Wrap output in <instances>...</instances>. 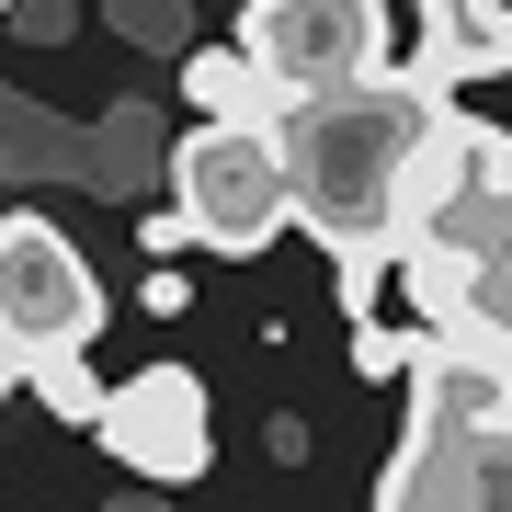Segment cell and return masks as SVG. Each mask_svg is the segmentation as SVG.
Returning <instances> with one entry per match:
<instances>
[{"mask_svg": "<svg viewBox=\"0 0 512 512\" xmlns=\"http://www.w3.org/2000/svg\"><path fill=\"white\" fill-rule=\"evenodd\" d=\"M239 57L274 69L296 103L365 92V80H387V0H251L239 12Z\"/></svg>", "mask_w": 512, "mask_h": 512, "instance_id": "obj_3", "label": "cell"}, {"mask_svg": "<svg viewBox=\"0 0 512 512\" xmlns=\"http://www.w3.org/2000/svg\"><path fill=\"white\" fill-rule=\"evenodd\" d=\"M137 308H148V319H183V308H194L183 262H148V274H137Z\"/></svg>", "mask_w": 512, "mask_h": 512, "instance_id": "obj_9", "label": "cell"}, {"mask_svg": "<svg viewBox=\"0 0 512 512\" xmlns=\"http://www.w3.org/2000/svg\"><path fill=\"white\" fill-rule=\"evenodd\" d=\"M183 92H194L205 126H262V137H274L285 114H296V92H285L274 69H251L239 46H194V57H183Z\"/></svg>", "mask_w": 512, "mask_h": 512, "instance_id": "obj_6", "label": "cell"}, {"mask_svg": "<svg viewBox=\"0 0 512 512\" xmlns=\"http://www.w3.org/2000/svg\"><path fill=\"white\" fill-rule=\"evenodd\" d=\"M114 35L160 46V57H194V12H183V0H114Z\"/></svg>", "mask_w": 512, "mask_h": 512, "instance_id": "obj_8", "label": "cell"}, {"mask_svg": "<svg viewBox=\"0 0 512 512\" xmlns=\"http://www.w3.org/2000/svg\"><path fill=\"white\" fill-rule=\"evenodd\" d=\"M444 103H421L410 80H365V92H330L296 103L274 148H285V183H296V228H319L330 262H387L399 251V183H410V148L433 137Z\"/></svg>", "mask_w": 512, "mask_h": 512, "instance_id": "obj_1", "label": "cell"}, {"mask_svg": "<svg viewBox=\"0 0 512 512\" xmlns=\"http://www.w3.org/2000/svg\"><path fill=\"white\" fill-rule=\"evenodd\" d=\"M114 512H171V501H160V490H126V501H114Z\"/></svg>", "mask_w": 512, "mask_h": 512, "instance_id": "obj_12", "label": "cell"}, {"mask_svg": "<svg viewBox=\"0 0 512 512\" xmlns=\"http://www.w3.org/2000/svg\"><path fill=\"white\" fill-rule=\"evenodd\" d=\"M12 12H23V0H0V23H12Z\"/></svg>", "mask_w": 512, "mask_h": 512, "instance_id": "obj_15", "label": "cell"}, {"mask_svg": "<svg viewBox=\"0 0 512 512\" xmlns=\"http://www.w3.org/2000/svg\"><path fill=\"white\" fill-rule=\"evenodd\" d=\"M501 69H512V12H501Z\"/></svg>", "mask_w": 512, "mask_h": 512, "instance_id": "obj_14", "label": "cell"}, {"mask_svg": "<svg viewBox=\"0 0 512 512\" xmlns=\"http://www.w3.org/2000/svg\"><path fill=\"white\" fill-rule=\"evenodd\" d=\"M103 330V274L69 251L57 217H0V342L35 353H92Z\"/></svg>", "mask_w": 512, "mask_h": 512, "instance_id": "obj_4", "label": "cell"}, {"mask_svg": "<svg viewBox=\"0 0 512 512\" xmlns=\"http://www.w3.org/2000/svg\"><path fill=\"white\" fill-rule=\"evenodd\" d=\"M92 444L126 478H148V490H194L205 467H217V421H205V376L194 365H137L126 387L103 399V421H92Z\"/></svg>", "mask_w": 512, "mask_h": 512, "instance_id": "obj_5", "label": "cell"}, {"mask_svg": "<svg viewBox=\"0 0 512 512\" xmlns=\"http://www.w3.org/2000/svg\"><path fill=\"white\" fill-rule=\"evenodd\" d=\"M171 205H183V228L205 239V251H228V262L274 251V239L296 228L285 148L262 126H194L183 148H171Z\"/></svg>", "mask_w": 512, "mask_h": 512, "instance_id": "obj_2", "label": "cell"}, {"mask_svg": "<svg viewBox=\"0 0 512 512\" xmlns=\"http://www.w3.org/2000/svg\"><path fill=\"white\" fill-rule=\"evenodd\" d=\"M137 251H148V262H171V251H194V228H183V205H160V217H137Z\"/></svg>", "mask_w": 512, "mask_h": 512, "instance_id": "obj_10", "label": "cell"}, {"mask_svg": "<svg viewBox=\"0 0 512 512\" xmlns=\"http://www.w3.org/2000/svg\"><path fill=\"white\" fill-rule=\"evenodd\" d=\"M12 376H23V353H12V342H0V399H12Z\"/></svg>", "mask_w": 512, "mask_h": 512, "instance_id": "obj_13", "label": "cell"}, {"mask_svg": "<svg viewBox=\"0 0 512 512\" xmlns=\"http://www.w3.org/2000/svg\"><path fill=\"white\" fill-rule=\"evenodd\" d=\"M23 387H35V399H46V421H69V433H92V421H103V399H114V387L80 365V353H35V365H23Z\"/></svg>", "mask_w": 512, "mask_h": 512, "instance_id": "obj_7", "label": "cell"}, {"mask_svg": "<svg viewBox=\"0 0 512 512\" xmlns=\"http://www.w3.org/2000/svg\"><path fill=\"white\" fill-rule=\"evenodd\" d=\"M69 23H80L69 0H23V12H12V35H35V46H57V35H69Z\"/></svg>", "mask_w": 512, "mask_h": 512, "instance_id": "obj_11", "label": "cell"}]
</instances>
